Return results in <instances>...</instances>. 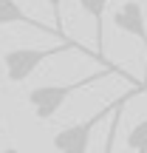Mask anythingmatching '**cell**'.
<instances>
[{
    "mask_svg": "<svg viewBox=\"0 0 147 153\" xmlns=\"http://www.w3.org/2000/svg\"><path fill=\"white\" fill-rule=\"evenodd\" d=\"M85 51L76 40H62L60 45H54V48H11V51H6L3 54V68H6V76H9L11 82H23V79H28L34 71L40 68V62H45L48 57H57V54H62V51ZM85 54H91V51H85Z\"/></svg>",
    "mask_w": 147,
    "mask_h": 153,
    "instance_id": "3957f363",
    "label": "cell"
},
{
    "mask_svg": "<svg viewBox=\"0 0 147 153\" xmlns=\"http://www.w3.org/2000/svg\"><path fill=\"white\" fill-rule=\"evenodd\" d=\"M79 9L93 20V31H96V57H99V62H105V57H102V34H105V9H108V0H79Z\"/></svg>",
    "mask_w": 147,
    "mask_h": 153,
    "instance_id": "8992f818",
    "label": "cell"
},
{
    "mask_svg": "<svg viewBox=\"0 0 147 153\" xmlns=\"http://www.w3.org/2000/svg\"><path fill=\"white\" fill-rule=\"evenodd\" d=\"M110 74H119V68L108 62V65H105L102 71H93V74L82 76V79H74V82H57V85H37V88H31V91L26 94V102L31 105L34 116H37L40 122H48V119H54V116H57V111H60L62 105H65L68 99L74 97V94L85 91L88 85H96V82H102L105 76H110Z\"/></svg>",
    "mask_w": 147,
    "mask_h": 153,
    "instance_id": "6da1fadb",
    "label": "cell"
},
{
    "mask_svg": "<svg viewBox=\"0 0 147 153\" xmlns=\"http://www.w3.org/2000/svg\"><path fill=\"white\" fill-rule=\"evenodd\" d=\"M45 3L54 11V28L60 31V37H65V31H62V0H45Z\"/></svg>",
    "mask_w": 147,
    "mask_h": 153,
    "instance_id": "ba28073f",
    "label": "cell"
},
{
    "mask_svg": "<svg viewBox=\"0 0 147 153\" xmlns=\"http://www.w3.org/2000/svg\"><path fill=\"white\" fill-rule=\"evenodd\" d=\"M144 82H147V71H144Z\"/></svg>",
    "mask_w": 147,
    "mask_h": 153,
    "instance_id": "9c48e42d",
    "label": "cell"
},
{
    "mask_svg": "<svg viewBox=\"0 0 147 153\" xmlns=\"http://www.w3.org/2000/svg\"><path fill=\"white\" fill-rule=\"evenodd\" d=\"M11 23H23V26H31V28H40L45 34H57L60 37V31L54 26H45L37 17H28L17 0H0V26H11ZM60 40H65V37H60Z\"/></svg>",
    "mask_w": 147,
    "mask_h": 153,
    "instance_id": "5b68a950",
    "label": "cell"
},
{
    "mask_svg": "<svg viewBox=\"0 0 147 153\" xmlns=\"http://www.w3.org/2000/svg\"><path fill=\"white\" fill-rule=\"evenodd\" d=\"M113 26L122 34H130L147 48V23H144V9L139 0H125L119 9L113 11Z\"/></svg>",
    "mask_w": 147,
    "mask_h": 153,
    "instance_id": "277c9868",
    "label": "cell"
},
{
    "mask_svg": "<svg viewBox=\"0 0 147 153\" xmlns=\"http://www.w3.org/2000/svg\"><path fill=\"white\" fill-rule=\"evenodd\" d=\"M144 91H147V82H133L130 91L122 94V97H116L113 102H108L102 111H99V114L88 116V119L79 122V125H68V128H62V131L54 136V148H57V150H65V153H82V150H88V148H91V136H93V131L99 128V122H102L105 116L113 114L116 105L130 102L136 94H144Z\"/></svg>",
    "mask_w": 147,
    "mask_h": 153,
    "instance_id": "7a4b0ae2",
    "label": "cell"
},
{
    "mask_svg": "<svg viewBox=\"0 0 147 153\" xmlns=\"http://www.w3.org/2000/svg\"><path fill=\"white\" fill-rule=\"evenodd\" d=\"M127 148L130 150H142V153H147V116L144 119H139L136 125H133V131L127 133Z\"/></svg>",
    "mask_w": 147,
    "mask_h": 153,
    "instance_id": "52a82bcc",
    "label": "cell"
}]
</instances>
